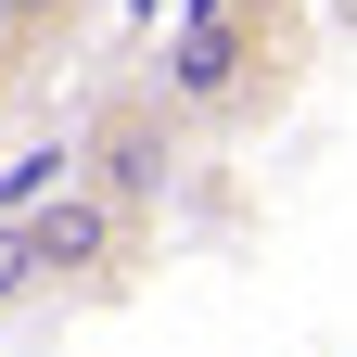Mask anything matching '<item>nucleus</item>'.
Returning <instances> with one entry per match:
<instances>
[{"label":"nucleus","mask_w":357,"mask_h":357,"mask_svg":"<svg viewBox=\"0 0 357 357\" xmlns=\"http://www.w3.org/2000/svg\"><path fill=\"white\" fill-rule=\"evenodd\" d=\"M178 141H192V115L166 102V77L153 89H115V102L77 128V192H102L115 217H153L178 192Z\"/></svg>","instance_id":"nucleus-1"},{"label":"nucleus","mask_w":357,"mask_h":357,"mask_svg":"<svg viewBox=\"0 0 357 357\" xmlns=\"http://www.w3.org/2000/svg\"><path fill=\"white\" fill-rule=\"evenodd\" d=\"M26 217H38V294L89 281V268L115 255V230H128V217H115L102 192H52V204H26Z\"/></svg>","instance_id":"nucleus-2"},{"label":"nucleus","mask_w":357,"mask_h":357,"mask_svg":"<svg viewBox=\"0 0 357 357\" xmlns=\"http://www.w3.org/2000/svg\"><path fill=\"white\" fill-rule=\"evenodd\" d=\"M77 26V0H0V52H52Z\"/></svg>","instance_id":"nucleus-3"},{"label":"nucleus","mask_w":357,"mask_h":357,"mask_svg":"<svg viewBox=\"0 0 357 357\" xmlns=\"http://www.w3.org/2000/svg\"><path fill=\"white\" fill-rule=\"evenodd\" d=\"M38 294V217H0V319Z\"/></svg>","instance_id":"nucleus-4"},{"label":"nucleus","mask_w":357,"mask_h":357,"mask_svg":"<svg viewBox=\"0 0 357 357\" xmlns=\"http://www.w3.org/2000/svg\"><path fill=\"white\" fill-rule=\"evenodd\" d=\"M13 77H26V52H0V128H13Z\"/></svg>","instance_id":"nucleus-5"}]
</instances>
